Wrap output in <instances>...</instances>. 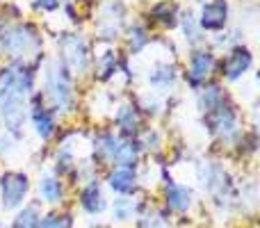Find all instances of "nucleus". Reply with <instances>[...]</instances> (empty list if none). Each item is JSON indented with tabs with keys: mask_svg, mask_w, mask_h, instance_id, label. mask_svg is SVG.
Listing matches in <instances>:
<instances>
[{
	"mask_svg": "<svg viewBox=\"0 0 260 228\" xmlns=\"http://www.w3.org/2000/svg\"><path fill=\"white\" fill-rule=\"evenodd\" d=\"M41 210L37 206H23L12 219V228H39Z\"/></svg>",
	"mask_w": 260,
	"mask_h": 228,
	"instance_id": "obj_22",
	"label": "nucleus"
},
{
	"mask_svg": "<svg viewBox=\"0 0 260 228\" xmlns=\"http://www.w3.org/2000/svg\"><path fill=\"white\" fill-rule=\"evenodd\" d=\"M229 16H231V7L229 0H206L199 7L197 25L201 32H224L229 25Z\"/></svg>",
	"mask_w": 260,
	"mask_h": 228,
	"instance_id": "obj_9",
	"label": "nucleus"
},
{
	"mask_svg": "<svg viewBox=\"0 0 260 228\" xmlns=\"http://www.w3.org/2000/svg\"><path fill=\"white\" fill-rule=\"evenodd\" d=\"M41 96L55 114H69L76 108V78L59 59L46 67Z\"/></svg>",
	"mask_w": 260,
	"mask_h": 228,
	"instance_id": "obj_2",
	"label": "nucleus"
},
{
	"mask_svg": "<svg viewBox=\"0 0 260 228\" xmlns=\"http://www.w3.org/2000/svg\"><path fill=\"white\" fill-rule=\"evenodd\" d=\"M119 69H121V59H119V55L114 53L112 48H110L108 53L94 57V71H96V78H99L101 82L112 80V78L119 73Z\"/></svg>",
	"mask_w": 260,
	"mask_h": 228,
	"instance_id": "obj_20",
	"label": "nucleus"
},
{
	"mask_svg": "<svg viewBox=\"0 0 260 228\" xmlns=\"http://www.w3.org/2000/svg\"><path fill=\"white\" fill-rule=\"evenodd\" d=\"M105 183L119 197H133L139 189V176L128 167H110V171L105 174Z\"/></svg>",
	"mask_w": 260,
	"mask_h": 228,
	"instance_id": "obj_11",
	"label": "nucleus"
},
{
	"mask_svg": "<svg viewBox=\"0 0 260 228\" xmlns=\"http://www.w3.org/2000/svg\"><path fill=\"white\" fill-rule=\"evenodd\" d=\"M44 48V37L35 23L5 21L0 23V53L14 62H37Z\"/></svg>",
	"mask_w": 260,
	"mask_h": 228,
	"instance_id": "obj_1",
	"label": "nucleus"
},
{
	"mask_svg": "<svg viewBox=\"0 0 260 228\" xmlns=\"http://www.w3.org/2000/svg\"><path fill=\"white\" fill-rule=\"evenodd\" d=\"M12 94H18L16 91V71H14L12 64H7V67H0V103H3L5 99H9Z\"/></svg>",
	"mask_w": 260,
	"mask_h": 228,
	"instance_id": "obj_23",
	"label": "nucleus"
},
{
	"mask_svg": "<svg viewBox=\"0 0 260 228\" xmlns=\"http://www.w3.org/2000/svg\"><path fill=\"white\" fill-rule=\"evenodd\" d=\"M114 125H117V135L121 139H137L139 125H142V112L139 105L135 103H123L114 112Z\"/></svg>",
	"mask_w": 260,
	"mask_h": 228,
	"instance_id": "obj_12",
	"label": "nucleus"
},
{
	"mask_svg": "<svg viewBox=\"0 0 260 228\" xmlns=\"http://www.w3.org/2000/svg\"><path fill=\"white\" fill-rule=\"evenodd\" d=\"M251 67H253V53H251V48H247V46H242V44L229 48V53L217 62V71H219V76L224 78L226 82L242 80V78L251 71Z\"/></svg>",
	"mask_w": 260,
	"mask_h": 228,
	"instance_id": "obj_7",
	"label": "nucleus"
},
{
	"mask_svg": "<svg viewBox=\"0 0 260 228\" xmlns=\"http://www.w3.org/2000/svg\"><path fill=\"white\" fill-rule=\"evenodd\" d=\"M27 194H30V176L25 171L7 169L0 174V206L5 210L23 208Z\"/></svg>",
	"mask_w": 260,
	"mask_h": 228,
	"instance_id": "obj_6",
	"label": "nucleus"
},
{
	"mask_svg": "<svg viewBox=\"0 0 260 228\" xmlns=\"http://www.w3.org/2000/svg\"><path fill=\"white\" fill-rule=\"evenodd\" d=\"M25 96L21 94H12L9 99H5L0 103V121H3V128L9 137L18 139L23 135V121H25Z\"/></svg>",
	"mask_w": 260,
	"mask_h": 228,
	"instance_id": "obj_10",
	"label": "nucleus"
},
{
	"mask_svg": "<svg viewBox=\"0 0 260 228\" xmlns=\"http://www.w3.org/2000/svg\"><path fill=\"white\" fill-rule=\"evenodd\" d=\"M171 3H174V0H171Z\"/></svg>",
	"mask_w": 260,
	"mask_h": 228,
	"instance_id": "obj_29",
	"label": "nucleus"
},
{
	"mask_svg": "<svg viewBox=\"0 0 260 228\" xmlns=\"http://www.w3.org/2000/svg\"><path fill=\"white\" fill-rule=\"evenodd\" d=\"M162 197H165V206L171 212H187L194 203V194L187 185H180L176 180L165 178V187H162Z\"/></svg>",
	"mask_w": 260,
	"mask_h": 228,
	"instance_id": "obj_13",
	"label": "nucleus"
},
{
	"mask_svg": "<svg viewBox=\"0 0 260 228\" xmlns=\"http://www.w3.org/2000/svg\"><path fill=\"white\" fill-rule=\"evenodd\" d=\"M80 208L87 212V215L96 217L108 208V201H105V194L101 189V183L99 180H87L80 189Z\"/></svg>",
	"mask_w": 260,
	"mask_h": 228,
	"instance_id": "obj_14",
	"label": "nucleus"
},
{
	"mask_svg": "<svg viewBox=\"0 0 260 228\" xmlns=\"http://www.w3.org/2000/svg\"><path fill=\"white\" fill-rule=\"evenodd\" d=\"M0 59H3V53H0Z\"/></svg>",
	"mask_w": 260,
	"mask_h": 228,
	"instance_id": "obj_28",
	"label": "nucleus"
},
{
	"mask_svg": "<svg viewBox=\"0 0 260 228\" xmlns=\"http://www.w3.org/2000/svg\"><path fill=\"white\" fill-rule=\"evenodd\" d=\"M151 39H153V37H151V32H148L146 25H133V27H128L126 41H128L130 55H139L148 44H151Z\"/></svg>",
	"mask_w": 260,
	"mask_h": 228,
	"instance_id": "obj_21",
	"label": "nucleus"
},
{
	"mask_svg": "<svg viewBox=\"0 0 260 228\" xmlns=\"http://www.w3.org/2000/svg\"><path fill=\"white\" fill-rule=\"evenodd\" d=\"M203 125L208 133L219 142H235L240 139V114L229 99H224L217 108L203 114Z\"/></svg>",
	"mask_w": 260,
	"mask_h": 228,
	"instance_id": "obj_4",
	"label": "nucleus"
},
{
	"mask_svg": "<svg viewBox=\"0 0 260 228\" xmlns=\"http://www.w3.org/2000/svg\"><path fill=\"white\" fill-rule=\"evenodd\" d=\"M37 192H39V199L48 206H57L64 199V180L55 174H46L39 178L37 183Z\"/></svg>",
	"mask_w": 260,
	"mask_h": 228,
	"instance_id": "obj_17",
	"label": "nucleus"
},
{
	"mask_svg": "<svg viewBox=\"0 0 260 228\" xmlns=\"http://www.w3.org/2000/svg\"><path fill=\"white\" fill-rule=\"evenodd\" d=\"M178 18H180V12L176 7V3H171V0H160V3L151 5V9H148V21L153 25H157L160 30L178 27Z\"/></svg>",
	"mask_w": 260,
	"mask_h": 228,
	"instance_id": "obj_15",
	"label": "nucleus"
},
{
	"mask_svg": "<svg viewBox=\"0 0 260 228\" xmlns=\"http://www.w3.org/2000/svg\"><path fill=\"white\" fill-rule=\"evenodd\" d=\"M217 62H219V59H217V53L212 48H206V46L192 48V53H189V57H187V69H185V80H187V85L199 91L215 76Z\"/></svg>",
	"mask_w": 260,
	"mask_h": 228,
	"instance_id": "obj_5",
	"label": "nucleus"
},
{
	"mask_svg": "<svg viewBox=\"0 0 260 228\" xmlns=\"http://www.w3.org/2000/svg\"><path fill=\"white\" fill-rule=\"evenodd\" d=\"M30 121H32V128H35L37 137L44 139V142L53 139L59 130L57 114L46 105L41 91H32L30 94Z\"/></svg>",
	"mask_w": 260,
	"mask_h": 228,
	"instance_id": "obj_8",
	"label": "nucleus"
},
{
	"mask_svg": "<svg viewBox=\"0 0 260 228\" xmlns=\"http://www.w3.org/2000/svg\"><path fill=\"white\" fill-rule=\"evenodd\" d=\"M57 53L59 62L76 76H85L91 67V50L85 35L80 32H64L57 37Z\"/></svg>",
	"mask_w": 260,
	"mask_h": 228,
	"instance_id": "obj_3",
	"label": "nucleus"
},
{
	"mask_svg": "<svg viewBox=\"0 0 260 228\" xmlns=\"http://www.w3.org/2000/svg\"><path fill=\"white\" fill-rule=\"evenodd\" d=\"M64 0H32V7H35V12H41V14H50L55 12V9L62 7Z\"/></svg>",
	"mask_w": 260,
	"mask_h": 228,
	"instance_id": "obj_27",
	"label": "nucleus"
},
{
	"mask_svg": "<svg viewBox=\"0 0 260 228\" xmlns=\"http://www.w3.org/2000/svg\"><path fill=\"white\" fill-rule=\"evenodd\" d=\"M121 142H123V139L119 137L117 133H112V130H105V133L96 135L94 151H96V155H99V160L112 167L114 165V157H117L119 148H121Z\"/></svg>",
	"mask_w": 260,
	"mask_h": 228,
	"instance_id": "obj_16",
	"label": "nucleus"
},
{
	"mask_svg": "<svg viewBox=\"0 0 260 228\" xmlns=\"http://www.w3.org/2000/svg\"><path fill=\"white\" fill-rule=\"evenodd\" d=\"M39 228H71V217L59 215V212H50V215L41 217Z\"/></svg>",
	"mask_w": 260,
	"mask_h": 228,
	"instance_id": "obj_26",
	"label": "nucleus"
},
{
	"mask_svg": "<svg viewBox=\"0 0 260 228\" xmlns=\"http://www.w3.org/2000/svg\"><path fill=\"white\" fill-rule=\"evenodd\" d=\"M146 80H148V85L155 87V89H169V87H174L176 80H178V71H176V67L169 62H157L148 69Z\"/></svg>",
	"mask_w": 260,
	"mask_h": 228,
	"instance_id": "obj_18",
	"label": "nucleus"
},
{
	"mask_svg": "<svg viewBox=\"0 0 260 228\" xmlns=\"http://www.w3.org/2000/svg\"><path fill=\"white\" fill-rule=\"evenodd\" d=\"M178 25L183 27V35H185V39H189V44H194V48L199 46V41H201V35L203 32L199 30V25H197V18H194V14L192 12H187V14H180V18H178Z\"/></svg>",
	"mask_w": 260,
	"mask_h": 228,
	"instance_id": "obj_24",
	"label": "nucleus"
},
{
	"mask_svg": "<svg viewBox=\"0 0 260 228\" xmlns=\"http://www.w3.org/2000/svg\"><path fill=\"white\" fill-rule=\"evenodd\" d=\"M224 99H229V96H226V89L219 82H206V85L197 91V105H199V110H201V114L210 112V110L217 108Z\"/></svg>",
	"mask_w": 260,
	"mask_h": 228,
	"instance_id": "obj_19",
	"label": "nucleus"
},
{
	"mask_svg": "<svg viewBox=\"0 0 260 228\" xmlns=\"http://www.w3.org/2000/svg\"><path fill=\"white\" fill-rule=\"evenodd\" d=\"M135 212H137V203L133 201V199L128 197H119L117 201H114L112 206V215L117 221H128L135 217Z\"/></svg>",
	"mask_w": 260,
	"mask_h": 228,
	"instance_id": "obj_25",
	"label": "nucleus"
}]
</instances>
